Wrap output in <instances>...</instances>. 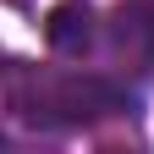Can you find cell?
Listing matches in <instances>:
<instances>
[{
  "mask_svg": "<svg viewBox=\"0 0 154 154\" xmlns=\"http://www.w3.org/2000/svg\"><path fill=\"white\" fill-rule=\"evenodd\" d=\"M6 72H11V61H6V55H0V77H6Z\"/></svg>",
  "mask_w": 154,
  "mask_h": 154,
  "instance_id": "3957f363",
  "label": "cell"
},
{
  "mask_svg": "<svg viewBox=\"0 0 154 154\" xmlns=\"http://www.w3.org/2000/svg\"><path fill=\"white\" fill-rule=\"evenodd\" d=\"M0 143H6V138H0Z\"/></svg>",
  "mask_w": 154,
  "mask_h": 154,
  "instance_id": "277c9868",
  "label": "cell"
},
{
  "mask_svg": "<svg viewBox=\"0 0 154 154\" xmlns=\"http://www.w3.org/2000/svg\"><path fill=\"white\" fill-rule=\"evenodd\" d=\"M11 116L38 132H72V127H99L110 116L132 110V94L99 72H28L11 83Z\"/></svg>",
  "mask_w": 154,
  "mask_h": 154,
  "instance_id": "6da1fadb",
  "label": "cell"
},
{
  "mask_svg": "<svg viewBox=\"0 0 154 154\" xmlns=\"http://www.w3.org/2000/svg\"><path fill=\"white\" fill-rule=\"evenodd\" d=\"M44 38H50V50H55V55L83 61V55L94 50V38H99V22H94V11L83 6V0H66V6H55V11H50Z\"/></svg>",
  "mask_w": 154,
  "mask_h": 154,
  "instance_id": "7a4b0ae2",
  "label": "cell"
}]
</instances>
